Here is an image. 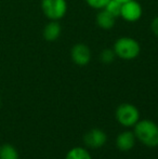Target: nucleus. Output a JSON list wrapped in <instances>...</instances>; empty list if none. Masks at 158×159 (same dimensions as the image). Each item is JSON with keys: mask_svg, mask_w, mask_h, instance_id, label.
Returning <instances> with one entry per match:
<instances>
[{"mask_svg": "<svg viewBox=\"0 0 158 159\" xmlns=\"http://www.w3.org/2000/svg\"><path fill=\"white\" fill-rule=\"evenodd\" d=\"M108 1L110 0H86V3L92 9L101 10V9L105 8V6L108 3Z\"/></svg>", "mask_w": 158, "mask_h": 159, "instance_id": "2eb2a0df", "label": "nucleus"}, {"mask_svg": "<svg viewBox=\"0 0 158 159\" xmlns=\"http://www.w3.org/2000/svg\"><path fill=\"white\" fill-rule=\"evenodd\" d=\"M115 54L117 57L124 61H131L137 59L141 53V46L139 41L132 37H120L114 42L113 46Z\"/></svg>", "mask_w": 158, "mask_h": 159, "instance_id": "f03ea898", "label": "nucleus"}, {"mask_svg": "<svg viewBox=\"0 0 158 159\" xmlns=\"http://www.w3.org/2000/svg\"><path fill=\"white\" fill-rule=\"evenodd\" d=\"M151 30H152L153 34H154L156 37H158V15L156 17H154V20L151 23Z\"/></svg>", "mask_w": 158, "mask_h": 159, "instance_id": "dca6fc26", "label": "nucleus"}, {"mask_svg": "<svg viewBox=\"0 0 158 159\" xmlns=\"http://www.w3.org/2000/svg\"><path fill=\"white\" fill-rule=\"evenodd\" d=\"M0 105H1V98H0Z\"/></svg>", "mask_w": 158, "mask_h": 159, "instance_id": "a211bd4d", "label": "nucleus"}, {"mask_svg": "<svg viewBox=\"0 0 158 159\" xmlns=\"http://www.w3.org/2000/svg\"><path fill=\"white\" fill-rule=\"evenodd\" d=\"M66 0H41V10L49 21H60L67 13Z\"/></svg>", "mask_w": 158, "mask_h": 159, "instance_id": "20e7f679", "label": "nucleus"}, {"mask_svg": "<svg viewBox=\"0 0 158 159\" xmlns=\"http://www.w3.org/2000/svg\"><path fill=\"white\" fill-rule=\"evenodd\" d=\"M143 9L137 0H129L122 3L120 17L129 23H135L142 17Z\"/></svg>", "mask_w": 158, "mask_h": 159, "instance_id": "39448f33", "label": "nucleus"}, {"mask_svg": "<svg viewBox=\"0 0 158 159\" xmlns=\"http://www.w3.org/2000/svg\"><path fill=\"white\" fill-rule=\"evenodd\" d=\"M95 23L101 30H110L115 26L116 17L111 14L110 12H107L105 9H101V10H99L97 16H95Z\"/></svg>", "mask_w": 158, "mask_h": 159, "instance_id": "1a4fd4ad", "label": "nucleus"}, {"mask_svg": "<svg viewBox=\"0 0 158 159\" xmlns=\"http://www.w3.org/2000/svg\"><path fill=\"white\" fill-rule=\"evenodd\" d=\"M121 6L122 3L117 0H110L108 3L105 6V10L107 12H110L112 15H114L115 17H120V12H121Z\"/></svg>", "mask_w": 158, "mask_h": 159, "instance_id": "ddd939ff", "label": "nucleus"}, {"mask_svg": "<svg viewBox=\"0 0 158 159\" xmlns=\"http://www.w3.org/2000/svg\"><path fill=\"white\" fill-rule=\"evenodd\" d=\"M65 159H92V156L87 148L77 146L67 152Z\"/></svg>", "mask_w": 158, "mask_h": 159, "instance_id": "9b49d317", "label": "nucleus"}, {"mask_svg": "<svg viewBox=\"0 0 158 159\" xmlns=\"http://www.w3.org/2000/svg\"><path fill=\"white\" fill-rule=\"evenodd\" d=\"M138 141L151 148L158 146V125L150 119H140L133 127Z\"/></svg>", "mask_w": 158, "mask_h": 159, "instance_id": "f257e3e1", "label": "nucleus"}, {"mask_svg": "<svg viewBox=\"0 0 158 159\" xmlns=\"http://www.w3.org/2000/svg\"><path fill=\"white\" fill-rule=\"evenodd\" d=\"M115 117L119 125L126 128L134 127L140 120V111L137 106L130 103H122L116 108Z\"/></svg>", "mask_w": 158, "mask_h": 159, "instance_id": "7ed1b4c3", "label": "nucleus"}, {"mask_svg": "<svg viewBox=\"0 0 158 159\" xmlns=\"http://www.w3.org/2000/svg\"><path fill=\"white\" fill-rule=\"evenodd\" d=\"M61 34L62 27L59 21H50L48 24H46L42 30V36L47 41H55L60 38Z\"/></svg>", "mask_w": 158, "mask_h": 159, "instance_id": "9d476101", "label": "nucleus"}, {"mask_svg": "<svg viewBox=\"0 0 158 159\" xmlns=\"http://www.w3.org/2000/svg\"><path fill=\"white\" fill-rule=\"evenodd\" d=\"M0 159H20L17 149L11 144H2L0 146Z\"/></svg>", "mask_w": 158, "mask_h": 159, "instance_id": "f8f14e48", "label": "nucleus"}, {"mask_svg": "<svg viewBox=\"0 0 158 159\" xmlns=\"http://www.w3.org/2000/svg\"><path fill=\"white\" fill-rule=\"evenodd\" d=\"M92 53L86 43H76L70 50V59L78 66H86L90 63Z\"/></svg>", "mask_w": 158, "mask_h": 159, "instance_id": "423d86ee", "label": "nucleus"}, {"mask_svg": "<svg viewBox=\"0 0 158 159\" xmlns=\"http://www.w3.org/2000/svg\"><path fill=\"white\" fill-rule=\"evenodd\" d=\"M107 141V135L101 129H91L84 136V142L90 148H100L104 146Z\"/></svg>", "mask_w": 158, "mask_h": 159, "instance_id": "0eeeda50", "label": "nucleus"}, {"mask_svg": "<svg viewBox=\"0 0 158 159\" xmlns=\"http://www.w3.org/2000/svg\"><path fill=\"white\" fill-rule=\"evenodd\" d=\"M115 57H117L113 49H104L101 52V55H100V59H101L102 63H104V64L113 63Z\"/></svg>", "mask_w": 158, "mask_h": 159, "instance_id": "4468645a", "label": "nucleus"}, {"mask_svg": "<svg viewBox=\"0 0 158 159\" xmlns=\"http://www.w3.org/2000/svg\"><path fill=\"white\" fill-rule=\"evenodd\" d=\"M117 1H119V2H121V3H124V2H127V1H129V0H117Z\"/></svg>", "mask_w": 158, "mask_h": 159, "instance_id": "f3484780", "label": "nucleus"}, {"mask_svg": "<svg viewBox=\"0 0 158 159\" xmlns=\"http://www.w3.org/2000/svg\"><path fill=\"white\" fill-rule=\"evenodd\" d=\"M137 138L133 131H122L116 138V146L121 152H129L134 147Z\"/></svg>", "mask_w": 158, "mask_h": 159, "instance_id": "6e6552de", "label": "nucleus"}]
</instances>
